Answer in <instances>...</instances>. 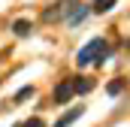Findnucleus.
Listing matches in <instances>:
<instances>
[{
    "label": "nucleus",
    "mask_w": 130,
    "mask_h": 127,
    "mask_svg": "<svg viewBox=\"0 0 130 127\" xmlns=\"http://www.w3.org/2000/svg\"><path fill=\"white\" fill-rule=\"evenodd\" d=\"M106 61H109V42H106L103 36L85 42V45L79 49V55H76V64H79V67H91V64L103 67Z\"/></svg>",
    "instance_id": "1"
},
{
    "label": "nucleus",
    "mask_w": 130,
    "mask_h": 127,
    "mask_svg": "<svg viewBox=\"0 0 130 127\" xmlns=\"http://www.w3.org/2000/svg\"><path fill=\"white\" fill-rule=\"evenodd\" d=\"M76 3H79V0H58V3H52V9H45V12H42V21H48V24H52V21L67 18V15H70V9H73Z\"/></svg>",
    "instance_id": "2"
},
{
    "label": "nucleus",
    "mask_w": 130,
    "mask_h": 127,
    "mask_svg": "<svg viewBox=\"0 0 130 127\" xmlns=\"http://www.w3.org/2000/svg\"><path fill=\"white\" fill-rule=\"evenodd\" d=\"M70 100H73V79H61L58 88H55V94H52V103L55 106H64Z\"/></svg>",
    "instance_id": "3"
},
{
    "label": "nucleus",
    "mask_w": 130,
    "mask_h": 127,
    "mask_svg": "<svg viewBox=\"0 0 130 127\" xmlns=\"http://www.w3.org/2000/svg\"><path fill=\"white\" fill-rule=\"evenodd\" d=\"M88 15H91V6L79 0V3H76V6L70 9V15H67V24H70V27H76V24H82V21H85Z\"/></svg>",
    "instance_id": "4"
},
{
    "label": "nucleus",
    "mask_w": 130,
    "mask_h": 127,
    "mask_svg": "<svg viewBox=\"0 0 130 127\" xmlns=\"http://www.w3.org/2000/svg\"><path fill=\"white\" fill-rule=\"evenodd\" d=\"M82 115H85V106H73V109H67V112H64V115H61L52 127H70L73 121H79Z\"/></svg>",
    "instance_id": "5"
},
{
    "label": "nucleus",
    "mask_w": 130,
    "mask_h": 127,
    "mask_svg": "<svg viewBox=\"0 0 130 127\" xmlns=\"http://www.w3.org/2000/svg\"><path fill=\"white\" fill-rule=\"evenodd\" d=\"M88 91H94V79L73 76V94H88Z\"/></svg>",
    "instance_id": "6"
},
{
    "label": "nucleus",
    "mask_w": 130,
    "mask_h": 127,
    "mask_svg": "<svg viewBox=\"0 0 130 127\" xmlns=\"http://www.w3.org/2000/svg\"><path fill=\"white\" fill-rule=\"evenodd\" d=\"M12 30H15V36H30L33 24H30V21H27V18H18V21L12 24Z\"/></svg>",
    "instance_id": "7"
},
{
    "label": "nucleus",
    "mask_w": 130,
    "mask_h": 127,
    "mask_svg": "<svg viewBox=\"0 0 130 127\" xmlns=\"http://www.w3.org/2000/svg\"><path fill=\"white\" fill-rule=\"evenodd\" d=\"M115 3H118V0H94V3H91V12L103 15V12H109V9H112Z\"/></svg>",
    "instance_id": "8"
},
{
    "label": "nucleus",
    "mask_w": 130,
    "mask_h": 127,
    "mask_svg": "<svg viewBox=\"0 0 130 127\" xmlns=\"http://www.w3.org/2000/svg\"><path fill=\"white\" fill-rule=\"evenodd\" d=\"M124 85H127L124 79H115V82H109V85H106V91H109V94H112V97H118V94H121V91H124Z\"/></svg>",
    "instance_id": "9"
},
{
    "label": "nucleus",
    "mask_w": 130,
    "mask_h": 127,
    "mask_svg": "<svg viewBox=\"0 0 130 127\" xmlns=\"http://www.w3.org/2000/svg\"><path fill=\"white\" fill-rule=\"evenodd\" d=\"M33 94H36V88H33V85H24V88L15 94V103H21V100H30Z\"/></svg>",
    "instance_id": "10"
},
{
    "label": "nucleus",
    "mask_w": 130,
    "mask_h": 127,
    "mask_svg": "<svg viewBox=\"0 0 130 127\" xmlns=\"http://www.w3.org/2000/svg\"><path fill=\"white\" fill-rule=\"evenodd\" d=\"M21 124H24V127H45L42 118H30V121H21Z\"/></svg>",
    "instance_id": "11"
},
{
    "label": "nucleus",
    "mask_w": 130,
    "mask_h": 127,
    "mask_svg": "<svg viewBox=\"0 0 130 127\" xmlns=\"http://www.w3.org/2000/svg\"><path fill=\"white\" fill-rule=\"evenodd\" d=\"M15 127H24V124H15Z\"/></svg>",
    "instance_id": "12"
}]
</instances>
